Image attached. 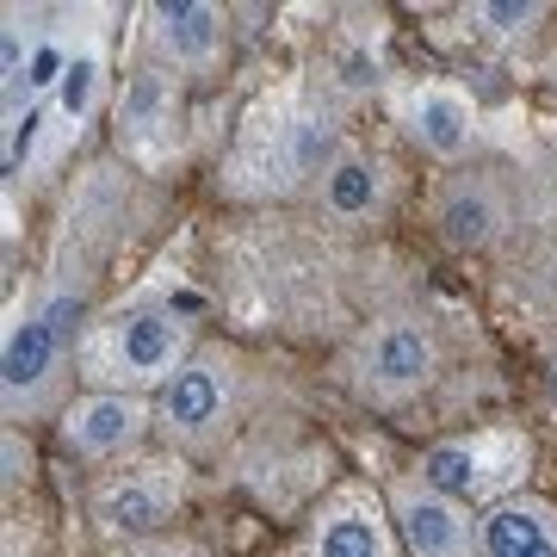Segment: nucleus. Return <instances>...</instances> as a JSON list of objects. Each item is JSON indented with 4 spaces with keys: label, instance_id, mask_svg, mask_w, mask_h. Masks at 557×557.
I'll list each match as a JSON object with an SVG mask.
<instances>
[{
    "label": "nucleus",
    "instance_id": "obj_1",
    "mask_svg": "<svg viewBox=\"0 0 557 557\" xmlns=\"http://www.w3.org/2000/svg\"><path fill=\"white\" fill-rule=\"evenodd\" d=\"M341 156H347V137H341L335 112H322L298 94H278L248 112L218 186L230 199H292V193L322 186Z\"/></svg>",
    "mask_w": 557,
    "mask_h": 557
},
{
    "label": "nucleus",
    "instance_id": "obj_2",
    "mask_svg": "<svg viewBox=\"0 0 557 557\" xmlns=\"http://www.w3.org/2000/svg\"><path fill=\"white\" fill-rule=\"evenodd\" d=\"M199 354V322L168 298H137L119 304L81 329L75 341V379L87 391H124V397L156 403L174 372Z\"/></svg>",
    "mask_w": 557,
    "mask_h": 557
},
{
    "label": "nucleus",
    "instance_id": "obj_3",
    "mask_svg": "<svg viewBox=\"0 0 557 557\" xmlns=\"http://www.w3.org/2000/svg\"><path fill=\"white\" fill-rule=\"evenodd\" d=\"M87 285H50L38 304H25L7 322V354H0V397H7V421H38L44 409H57L62 379L75 372V341L87 329ZM62 416V409H57Z\"/></svg>",
    "mask_w": 557,
    "mask_h": 557
},
{
    "label": "nucleus",
    "instance_id": "obj_4",
    "mask_svg": "<svg viewBox=\"0 0 557 557\" xmlns=\"http://www.w3.org/2000/svg\"><path fill=\"white\" fill-rule=\"evenodd\" d=\"M242 416V354L236 347H199L174 372V384L156 397V434L174 446L180 458L218 453L230 428Z\"/></svg>",
    "mask_w": 557,
    "mask_h": 557
},
{
    "label": "nucleus",
    "instance_id": "obj_5",
    "mask_svg": "<svg viewBox=\"0 0 557 557\" xmlns=\"http://www.w3.org/2000/svg\"><path fill=\"white\" fill-rule=\"evenodd\" d=\"M533 465V440L520 428H478V434H458L428 446L416 465V478L440 496H453L458 508H496V502L520 496V478Z\"/></svg>",
    "mask_w": 557,
    "mask_h": 557
},
{
    "label": "nucleus",
    "instance_id": "obj_6",
    "mask_svg": "<svg viewBox=\"0 0 557 557\" xmlns=\"http://www.w3.org/2000/svg\"><path fill=\"white\" fill-rule=\"evenodd\" d=\"M186 458L180 453H161V458H131V465H112L94 478L87 490V508L112 539H161V527L186 508Z\"/></svg>",
    "mask_w": 557,
    "mask_h": 557
},
{
    "label": "nucleus",
    "instance_id": "obj_7",
    "mask_svg": "<svg viewBox=\"0 0 557 557\" xmlns=\"http://www.w3.org/2000/svg\"><path fill=\"white\" fill-rule=\"evenodd\" d=\"M112 143L137 168L161 174L186 149V81L161 62H137L112 94Z\"/></svg>",
    "mask_w": 557,
    "mask_h": 557
},
{
    "label": "nucleus",
    "instance_id": "obj_8",
    "mask_svg": "<svg viewBox=\"0 0 557 557\" xmlns=\"http://www.w3.org/2000/svg\"><path fill=\"white\" fill-rule=\"evenodd\" d=\"M341 372L366 403H409L440 372V335L421 317H384L347 347Z\"/></svg>",
    "mask_w": 557,
    "mask_h": 557
},
{
    "label": "nucleus",
    "instance_id": "obj_9",
    "mask_svg": "<svg viewBox=\"0 0 557 557\" xmlns=\"http://www.w3.org/2000/svg\"><path fill=\"white\" fill-rule=\"evenodd\" d=\"M285 557H409V552H403L397 527H391L384 490L347 478L310 508L304 533L285 545Z\"/></svg>",
    "mask_w": 557,
    "mask_h": 557
},
{
    "label": "nucleus",
    "instance_id": "obj_10",
    "mask_svg": "<svg viewBox=\"0 0 557 557\" xmlns=\"http://www.w3.org/2000/svg\"><path fill=\"white\" fill-rule=\"evenodd\" d=\"M106 20H112V13H100V7L81 13V38H75V57H69V75H62L57 100L44 106L50 131H44V161L38 168H50V161L69 156V149L94 131L106 94H112V25Z\"/></svg>",
    "mask_w": 557,
    "mask_h": 557
},
{
    "label": "nucleus",
    "instance_id": "obj_11",
    "mask_svg": "<svg viewBox=\"0 0 557 557\" xmlns=\"http://www.w3.org/2000/svg\"><path fill=\"white\" fill-rule=\"evenodd\" d=\"M149 434H156V403L124 397V391H81L57 416L62 453L87 458V465H131V458H143Z\"/></svg>",
    "mask_w": 557,
    "mask_h": 557
},
{
    "label": "nucleus",
    "instance_id": "obj_12",
    "mask_svg": "<svg viewBox=\"0 0 557 557\" xmlns=\"http://www.w3.org/2000/svg\"><path fill=\"white\" fill-rule=\"evenodd\" d=\"M143 38H149V62L174 69L180 81H205L223 62L230 20L223 7H205V0H161L143 13Z\"/></svg>",
    "mask_w": 557,
    "mask_h": 557
},
{
    "label": "nucleus",
    "instance_id": "obj_13",
    "mask_svg": "<svg viewBox=\"0 0 557 557\" xmlns=\"http://www.w3.org/2000/svg\"><path fill=\"white\" fill-rule=\"evenodd\" d=\"M384 502H391V527H397L409 557H471V545H478V515L458 508L453 496L428 490L421 478H397L384 490Z\"/></svg>",
    "mask_w": 557,
    "mask_h": 557
},
{
    "label": "nucleus",
    "instance_id": "obj_14",
    "mask_svg": "<svg viewBox=\"0 0 557 557\" xmlns=\"http://www.w3.org/2000/svg\"><path fill=\"white\" fill-rule=\"evenodd\" d=\"M397 112H403L409 143L434 161L471 156V143H478V106H471V94L453 87V81H416V87L403 94Z\"/></svg>",
    "mask_w": 557,
    "mask_h": 557
},
{
    "label": "nucleus",
    "instance_id": "obj_15",
    "mask_svg": "<svg viewBox=\"0 0 557 557\" xmlns=\"http://www.w3.org/2000/svg\"><path fill=\"white\" fill-rule=\"evenodd\" d=\"M471 557H557V502L508 496L478 515Z\"/></svg>",
    "mask_w": 557,
    "mask_h": 557
},
{
    "label": "nucleus",
    "instance_id": "obj_16",
    "mask_svg": "<svg viewBox=\"0 0 557 557\" xmlns=\"http://www.w3.org/2000/svg\"><path fill=\"white\" fill-rule=\"evenodd\" d=\"M317 205L335 223L379 218L384 205H391V168H384L379 156H366V149H347V156L329 168V180L317 186Z\"/></svg>",
    "mask_w": 557,
    "mask_h": 557
},
{
    "label": "nucleus",
    "instance_id": "obj_17",
    "mask_svg": "<svg viewBox=\"0 0 557 557\" xmlns=\"http://www.w3.org/2000/svg\"><path fill=\"white\" fill-rule=\"evenodd\" d=\"M434 223H440V236L453 242V248H490L496 230L508 223V211H502V193L490 186V180L465 174V180H453V186L440 193Z\"/></svg>",
    "mask_w": 557,
    "mask_h": 557
},
{
    "label": "nucleus",
    "instance_id": "obj_18",
    "mask_svg": "<svg viewBox=\"0 0 557 557\" xmlns=\"http://www.w3.org/2000/svg\"><path fill=\"white\" fill-rule=\"evenodd\" d=\"M471 20H478L490 38H527V32L545 20V7H539V0H527V7H471Z\"/></svg>",
    "mask_w": 557,
    "mask_h": 557
},
{
    "label": "nucleus",
    "instance_id": "obj_19",
    "mask_svg": "<svg viewBox=\"0 0 557 557\" xmlns=\"http://www.w3.org/2000/svg\"><path fill=\"white\" fill-rule=\"evenodd\" d=\"M379 81V57H341L335 62V87L341 94H366Z\"/></svg>",
    "mask_w": 557,
    "mask_h": 557
},
{
    "label": "nucleus",
    "instance_id": "obj_20",
    "mask_svg": "<svg viewBox=\"0 0 557 557\" xmlns=\"http://www.w3.org/2000/svg\"><path fill=\"white\" fill-rule=\"evenodd\" d=\"M119 557H205V552L193 545V539H168V533H161V539H137V545H124Z\"/></svg>",
    "mask_w": 557,
    "mask_h": 557
},
{
    "label": "nucleus",
    "instance_id": "obj_21",
    "mask_svg": "<svg viewBox=\"0 0 557 557\" xmlns=\"http://www.w3.org/2000/svg\"><path fill=\"white\" fill-rule=\"evenodd\" d=\"M25 478H32V446L20 428H7V490H20Z\"/></svg>",
    "mask_w": 557,
    "mask_h": 557
},
{
    "label": "nucleus",
    "instance_id": "obj_22",
    "mask_svg": "<svg viewBox=\"0 0 557 557\" xmlns=\"http://www.w3.org/2000/svg\"><path fill=\"white\" fill-rule=\"evenodd\" d=\"M552 403H557V359H552Z\"/></svg>",
    "mask_w": 557,
    "mask_h": 557
}]
</instances>
